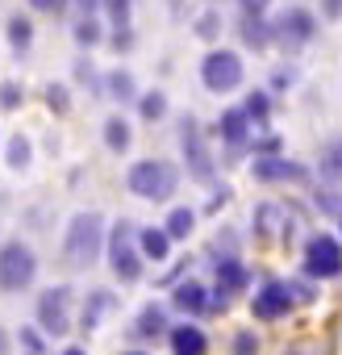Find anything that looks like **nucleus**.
<instances>
[{"label":"nucleus","instance_id":"obj_45","mask_svg":"<svg viewBox=\"0 0 342 355\" xmlns=\"http://www.w3.org/2000/svg\"><path fill=\"white\" fill-rule=\"evenodd\" d=\"M125 355H146V351H125Z\"/></svg>","mask_w":342,"mask_h":355},{"label":"nucleus","instance_id":"obj_19","mask_svg":"<svg viewBox=\"0 0 342 355\" xmlns=\"http://www.w3.org/2000/svg\"><path fill=\"white\" fill-rule=\"evenodd\" d=\"M159 334H167V309L150 301V305H142V313L134 322V338H159Z\"/></svg>","mask_w":342,"mask_h":355},{"label":"nucleus","instance_id":"obj_16","mask_svg":"<svg viewBox=\"0 0 342 355\" xmlns=\"http://www.w3.org/2000/svg\"><path fill=\"white\" fill-rule=\"evenodd\" d=\"M321 180L330 184V193H342V138L321 146Z\"/></svg>","mask_w":342,"mask_h":355},{"label":"nucleus","instance_id":"obj_9","mask_svg":"<svg viewBox=\"0 0 342 355\" xmlns=\"http://www.w3.org/2000/svg\"><path fill=\"white\" fill-rule=\"evenodd\" d=\"M180 146H184V159H188V171L197 175V180H213V155L205 146V134L192 117L180 121Z\"/></svg>","mask_w":342,"mask_h":355},{"label":"nucleus","instance_id":"obj_22","mask_svg":"<svg viewBox=\"0 0 342 355\" xmlns=\"http://www.w3.org/2000/svg\"><path fill=\"white\" fill-rule=\"evenodd\" d=\"M238 34H242V42H246V46H255V51H263V46L271 42V26H267L263 17H242Z\"/></svg>","mask_w":342,"mask_h":355},{"label":"nucleus","instance_id":"obj_23","mask_svg":"<svg viewBox=\"0 0 342 355\" xmlns=\"http://www.w3.org/2000/svg\"><path fill=\"white\" fill-rule=\"evenodd\" d=\"M129 138H134V134H129V121H125V117H109V121H105V146H109L113 155L129 150Z\"/></svg>","mask_w":342,"mask_h":355},{"label":"nucleus","instance_id":"obj_37","mask_svg":"<svg viewBox=\"0 0 342 355\" xmlns=\"http://www.w3.org/2000/svg\"><path fill=\"white\" fill-rule=\"evenodd\" d=\"M30 5H34L38 13H63V5H67V0H30Z\"/></svg>","mask_w":342,"mask_h":355},{"label":"nucleus","instance_id":"obj_7","mask_svg":"<svg viewBox=\"0 0 342 355\" xmlns=\"http://www.w3.org/2000/svg\"><path fill=\"white\" fill-rule=\"evenodd\" d=\"M201 80L209 92H234L242 84V59L234 51H209L201 59Z\"/></svg>","mask_w":342,"mask_h":355},{"label":"nucleus","instance_id":"obj_42","mask_svg":"<svg viewBox=\"0 0 342 355\" xmlns=\"http://www.w3.org/2000/svg\"><path fill=\"white\" fill-rule=\"evenodd\" d=\"M0 355H9V330H0Z\"/></svg>","mask_w":342,"mask_h":355},{"label":"nucleus","instance_id":"obj_21","mask_svg":"<svg viewBox=\"0 0 342 355\" xmlns=\"http://www.w3.org/2000/svg\"><path fill=\"white\" fill-rule=\"evenodd\" d=\"M197 230V209H171V218L163 222V234L176 243V239H188Z\"/></svg>","mask_w":342,"mask_h":355},{"label":"nucleus","instance_id":"obj_34","mask_svg":"<svg viewBox=\"0 0 342 355\" xmlns=\"http://www.w3.org/2000/svg\"><path fill=\"white\" fill-rule=\"evenodd\" d=\"M234 355H259V338L251 330H238L234 334Z\"/></svg>","mask_w":342,"mask_h":355},{"label":"nucleus","instance_id":"obj_31","mask_svg":"<svg viewBox=\"0 0 342 355\" xmlns=\"http://www.w3.org/2000/svg\"><path fill=\"white\" fill-rule=\"evenodd\" d=\"M21 101H26L21 84H13V80H5V84H0V109H17Z\"/></svg>","mask_w":342,"mask_h":355},{"label":"nucleus","instance_id":"obj_39","mask_svg":"<svg viewBox=\"0 0 342 355\" xmlns=\"http://www.w3.org/2000/svg\"><path fill=\"white\" fill-rule=\"evenodd\" d=\"M238 5H242V13H246V17H259V13L267 9V0H238Z\"/></svg>","mask_w":342,"mask_h":355},{"label":"nucleus","instance_id":"obj_46","mask_svg":"<svg viewBox=\"0 0 342 355\" xmlns=\"http://www.w3.org/2000/svg\"><path fill=\"white\" fill-rule=\"evenodd\" d=\"M167 5H180V0H167Z\"/></svg>","mask_w":342,"mask_h":355},{"label":"nucleus","instance_id":"obj_32","mask_svg":"<svg viewBox=\"0 0 342 355\" xmlns=\"http://www.w3.org/2000/svg\"><path fill=\"white\" fill-rule=\"evenodd\" d=\"M21 347H26V355H46V343H42V334L38 330H30V326H21Z\"/></svg>","mask_w":342,"mask_h":355},{"label":"nucleus","instance_id":"obj_6","mask_svg":"<svg viewBox=\"0 0 342 355\" xmlns=\"http://www.w3.org/2000/svg\"><path fill=\"white\" fill-rule=\"evenodd\" d=\"M38 326L51 338H63L71 330V288L67 284H55L38 297Z\"/></svg>","mask_w":342,"mask_h":355},{"label":"nucleus","instance_id":"obj_12","mask_svg":"<svg viewBox=\"0 0 342 355\" xmlns=\"http://www.w3.org/2000/svg\"><path fill=\"white\" fill-rule=\"evenodd\" d=\"M167 338H171V355H209V338L201 326H188V322L171 326Z\"/></svg>","mask_w":342,"mask_h":355},{"label":"nucleus","instance_id":"obj_27","mask_svg":"<svg viewBox=\"0 0 342 355\" xmlns=\"http://www.w3.org/2000/svg\"><path fill=\"white\" fill-rule=\"evenodd\" d=\"M9 42H13V51H26L30 42H34V26H30V17H9Z\"/></svg>","mask_w":342,"mask_h":355},{"label":"nucleus","instance_id":"obj_24","mask_svg":"<svg viewBox=\"0 0 342 355\" xmlns=\"http://www.w3.org/2000/svg\"><path fill=\"white\" fill-rule=\"evenodd\" d=\"M30 159H34L30 138H26V134H13V138H9V146H5V163H9L13 171H26V167H30Z\"/></svg>","mask_w":342,"mask_h":355},{"label":"nucleus","instance_id":"obj_1","mask_svg":"<svg viewBox=\"0 0 342 355\" xmlns=\"http://www.w3.org/2000/svg\"><path fill=\"white\" fill-rule=\"evenodd\" d=\"M105 247V218L100 214H75L63 239V263L67 268H92Z\"/></svg>","mask_w":342,"mask_h":355},{"label":"nucleus","instance_id":"obj_43","mask_svg":"<svg viewBox=\"0 0 342 355\" xmlns=\"http://www.w3.org/2000/svg\"><path fill=\"white\" fill-rule=\"evenodd\" d=\"M63 355H88V351H84V347H67Z\"/></svg>","mask_w":342,"mask_h":355},{"label":"nucleus","instance_id":"obj_35","mask_svg":"<svg viewBox=\"0 0 342 355\" xmlns=\"http://www.w3.org/2000/svg\"><path fill=\"white\" fill-rule=\"evenodd\" d=\"M46 105H51L55 113H67V109H71V101H67V88L51 84V88H46Z\"/></svg>","mask_w":342,"mask_h":355},{"label":"nucleus","instance_id":"obj_3","mask_svg":"<svg viewBox=\"0 0 342 355\" xmlns=\"http://www.w3.org/2000/svg\"><path fill=\"white\" fill-rule=\"evenodd\" d=\"M38 276V259L21 239H9L0 247V293H26Z\"/></svg>","mask_w":342,"mask_h":355},{"label":"nucleus","instance_id":"obj_13","mask_svg":"<svg viewBox=\"0 0 342 355\" xmlns=\"http://www.w3.org/2000/svg\"><path fill=\"white\" fill-rule=\"evenodd\" d=\"M213 272H217V297H226V301H230V293H242V288L251 284V272H246L234 255H222Z\"/></svg>","mask_w":342,"mask_h":355},{"label":"nucleus","instance_id":"obj_10","mask_svg":"<svg viewBox=\"0 0 342 355\" xmlns=\"http://www.w3.org/2000/svg\"><path fill=\"white\" fill-rule=\"evenodd\" d=\"M292 288L284 284V280H267L259 293H255V301H251V313L259 318V322H276V318H284V313H292Z\"/></svg>","mask_w":342,"mask_h":355},{"label":"nucleus","instance_id":"obj_36","mask_svg":"<svg viewBox=\"0 0 342 355\" xmlns=\"http://www.w3.org/2000/svg\"><path fill=\"white\" fill-rule=\"evenodd\" d=\"M75 76L92 88V92H100V84H96V71H92V63H75Z\"/></svg>","mask_w":342,"mask_h":355},{"label":"nucleus","instance_id":"obj_4","mask_svg":"<svg viewBox=\"0 0 342 355\" xmlns=\"http://www.w3.org/2000/svg\"><path fill=\"white\" fill-rule=\"evenodd\" d=\"M109 268L117 280H138L142 276V255H138V230L129 222H117L109 234Z\"/></svg>","mask_w":342,"mask_h":355},{"label":"nucleus","instance_id":"obj_5","mask_svg":"<svg viewBox=\"0 0 342 355\" xmlns=\"http://www.w3.org/2000/svg\"><path fill=\"white\" fill-rule=\"evenodd\" d=\"M305 276L309 280H334V276H342V243L334 234H313L305 243Z\"/></svg>","mask_w":342,"mask_h":355},{"label":"nucleus","instance_id":"obj_17","mask_svg":"<svg viewBox=\"0 0 342 355\" xmlns=\"http://www.w3.org/2000/svg\"><path fill=\"white\" fill-rule=\"evenodd\" d=\"M138 255H142V259L163 263V259L171 255V239H167L159 226H146V230H138Z\"/></svg>","mask_w":342,"mask_h":355},{"label":"nucleus","instance_id":"obj_28","mask_svg":"<svg viewBox=\"0 0 342 355\" xmlns=\"http://www.w3.org/2000/svg\"><path fill=\"white\" fill-rule=\"evenodd\" d=\"M100 38H105V30H100L96 17H80V21H75V42H80V46H96Z\"/></svg>","mask_w":342,"mask_h":355},{"label":"nucleus","instance_id":"obj_25","mask_svg":"<svg viewBox=\"0 0 342 355\" xmlns=\"http://www.w3.org/2000/svg\"><path fill=\"white\" fill-rule=\"evenodd\" d=\"M105 96H113V101H134V76L129 71H109L105 76Z\"/></svg>","mask_w":342,"mask_h":355},{"label":"nucleus","instance_id":"obj_15","mask_svg":"<svg viewBox=\"0 0 342 355\" xmlns=\"http://www.w3.org/2000/svg\"><path fill=\"white\" fill-rule=\"evenodd\" d=\"M217 134H222L234 150L246 146V138H251V121H246V113H242V109H226L222 121H217Z\"/></svg>","mask_w":342,"mask_h":355},{"label":"nucleus","instance_id":"obj_29","mask_svg":"<svg viewBox=\"0 0 342 355\" xmlns=\"http://www.w3.org/2000/svg\"><path fill=\"white\" fill-rule=\"evenodd\" d=\"M163 113H167V96H163V92H146V96H142V117H146V121H159Z\"/></svg>","mask_w":342,"mask_h":355},{"label":"nucleus","instance_id":"obj_26","mask_svg":"<svg viewBox=\"0 0 342 355\" xmlns=\"http://www.w3.org/2000/svg\"><path fill=\"white\" fill-rule=\"evenodd\" d=\"M242 113H246V121H255V130H259V125H267V113H271L267 92H251V96H246V105H242Z\"/></svg>","mask_w":342,"mask_h":355},{"label":"nucleus","instance_id":"obj_41","mask_svg":"<svg viewBox=\"0 0 342 355\" xmlns=\"http://www.w3.org/2000/svg\"><path fill=\"white\" fill-rule=\"evenodd\" d=\"M75 5H80V9H84V17H92V13H96V9H100V5H105V0H75Z\"/></svg>","mask_w":342,"mask_h":355},{"label":"nucleus","instance_id":"obj_40","mask_svg":"<svg viewBox=\"0 0 342 355\" xmlns=\"http://www.w3.org/2000/svg\"><path fill=\"white\" fill-rule=\"evenodd\" d=\"M129 42H134V34H129V30H113V46H117V51H125Z\"/></svg>","mask_w":342,"mask_h":355},{"label":"nucleus","instance_id":"obj_30","mask_svg":"<svg viewBox=\"0 0 342 355\" xmlns=\"http://www.w3.org/2000/svg\"><path fill=\"white\" fill-rule=\"evenodd\" d=\"M105 13L117 30H129V0H105Z\"/></svg>","mask_w":342,"mask_h":355},{"label":"nucleus","instance_id":"obj_18","mask_svg":"<svg viewBox=\"0 0 342 355\" xmlns=\"http://www.w3.org/2000/svg\"><path fill=\"white\" fill-rule=\"evenodd\" d=\"M113 305H117V297L109 288H92L88 301H84V313H80V330H96L100 326V313L113 309Z\"/></svg>","mask_w":342,"mask_h":355},{"label":"nucleus","instance_id":"obj_8","mask_svg":"<svg viewBox=\"0 0 342 355\" xmlns=\"http://www.w3.org/2000/svg\"><path fill=\"white\" fill-rule=\"evenodd\" d=\"M317 34V17L309 13V9H284L276 21H271V42H280V46H305L309 38Z\"/></svg>","mask_w":342,"mask_h":355},{"label":"nucleus","instance_id":"obj_44","mask_svg":"<svg viewBox=\"0 0 342 355\" xmlns=\"http://www.w3.org/2000/svg\"><path fill=\"white\" fill-rule=\"evenodd\" d=\"M284 355H305V351H284Z\"/></svg>","mask_w":342,"mask_h":355},{"label":"nucleus","instance_id":"obj_38","mask_svg":"<svg viewBox=\"0 0 342 355\" xmlns=\"http://www.w3.org/2000/svg\"><path fill=\"white\" fill-rule=\"evenodd\" d=\"M321 17L338 21V17H342V0H321Z\"/></svg>","mask_w":342,"mask_h":355},{"label":"nucleus","instance_id":"obj_11","mask_svg":"<svg viewBox=\"0 0 342 355\" xmlns=\"http://www.w3.org/2000/svg\"><path fill=\"white\" fill-rule=\"evenodd\" d=\"M251 171H255V180H263V184H276V180H305V175H309L305 163H292V159H280V155H255Z\"/></svg>","mask_w":342,"mask_h":355},{"label":"nucleus","instance_id":"obj_20","mask_svg":"<svg viewBox=\"0 0 342 355\" xmlns=\"http://www.w3.org/2000/svg\"><path fill=\"white\" fill-rule=\"evenodd\" d=\"M284 226H288V218H284V209L280 205H259L255 209V234L259 239H267V234H284Z\"/></svg>","mask_w":342,"mask_h":355},{"label":"nucleus","instance_id":"obj_2","mask_svg":"<svg viewBox=\"0 0 342 355\" xmlns=\"http://www.w3.org/2000/svg\"><path fill=\"white\" fill-rule=\"evenodd\" d=\"M125 189L134 197H142V201H167L171 193L180 189V171L171 167L167 159H142V163L129 167Z\"/></svg>","mask_w":342,"mask_h":355},{"label":"nucleus","instance_id":"obj_14","mask_svg":"<svg viewBox=\"0 0 342 355\" xmlns=\"http://www.w3.org/2000/svg\"><path fill=\"white\" fill-rule=\"evenodd\" d=\"M171 305L180 313H209V288L201 280H180L176 293H171Z\"/></svg>","mask_w":342,"mask_h":355},{"label":"nucleus","instance_id":"obj_33","mask_svg":"<svg viewBox=\"0 0 342 355\" xmlns=\"http://www.w3.org/2000/svg\"><path fill=\"white\" fill-rule=\"evenodd\" d=\"M197 34H201L205 42H213V38L222 34V17H217V13H205V17L197 21Z\"/></svg>","mask_w":342,"mask_h":355}]
</instances>
